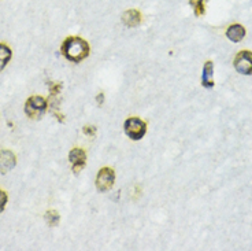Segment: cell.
I'll list each match as a JSON object with an SVG mask.
<instances>
[{"instance_id":"6da1fadb","label":"cell","mask_w":252,"mask_h":251,"mask_svg":"<svg viewBox=\"0 0 252 251\" xmlns=\"http://www.w3.org/2000/svg\"><path fill=\"white\" fill-rule=\"evenodd\" d=\"M61 52L70 62L80 63L89 57L91 47L88 41L80 36H69L61 45Z\"/></svg>"},{"instance_id":"7a4b0ae2","label":"cell","mask_w":252,"mask_h":251,"mask_svg":"<svg viewBox=\"0 0 252 251\" xmlns=\"http://www.w3.org/2000/svg\"><path fill=\"white\" fill-rule=\"evenodd\" d=\"M48 103L43 96L33 95L25 103V114L32 119H40L47 111Z\"/></svg>"},{"instance_id":"3957f363","label":"cell","mask_w":252,"mask_h":251,"mask_svg":"<svg viewBox=\"0 0 252 251\" xmlns=\"http://www.w3.org/2000/svg\"><path fill=\"white\" fill-rule=\"evenodd\" d=\"M124 131L126 136L132 140H141L147 133V124L141 118L137 117H130L125 121L124 124Z\"/></svg>"},{"instance_id":"277c9868","label":"cell","mask_w":252,"mask_h":251,"mask_svg":"<svg viewBox=\"0 0 252 251\" xmlns=\"http://www.w3.org/2000/svg\"><path fill=\"white\" fill-rule=\"evenodd\" d=\"M115 182V170L113 168L104 166L99 170L96 176V188L99 192H107L114 187Z\"/></svg>"},{"instance_id":"5b68a950","label":"cell","mask_w":252,"mask_h":251,"mask_svg":"<svg viewBox=\"0 0 252 251\" xmlns=\"http://www.w3.org/2000/svg\"><path fill=\"white\" fill-rule=\"evenodd\" d=\"M234 69L239 72L240 74L251 75L252 74V51L243 50L234 57L233 61Z\"/></svg>"},{"instance_id":"8992f818","label":"cell","mask_w":252,"mask_h":251,"mask_svg":"<svg viewBox=\"0 0 252 251\" xmlns=\"http://www.w3.org/2000/svg\"><path fill=\"white\" fill-rule=\"evenodd\" d=\"M69 161L71 168H73V172L78 175L87 165V152L82 148L76 147L69 152Z\"/></svg>"},{"instance_id":"52a82bcc","label":"cell","mask_w":252,"mask_h":251,"mask_svg":"<svg viewBox=\"0 0 252 251\" xmlns=\"http://www.w3.org/2000/svg\"><path fill=\"white\" fill-rule=\"evenodd\" d=\"M17 165V157L13 151L0 150V173L6 175L10 170H13Z\"/></svg>"},{"instance_id":"ba28073f","label":"cell","mask_w":252,"mask_h":251,"mask_svg":"<svg viewBox=\"0 0 252 251\" xmlns=\"http://www.w3.org/2000/svg\"><path fill=\"white\" fill-rule=\"evenodd\" d=\"M202 85L207 89L214 88V63L211 62V61H207V62L204 63V66H203Z\"/></svg>"},{"instance_id":"9c48e42d","label":"cell","mask_w":252,"mask_h":251,"mask_svg":"<svg viewBox=\"0 0 252 251\" xmlns=\"http://www.w3.org/2000/svg\"><path fill=\"white\" fill-rule=\"evenodd\" d=\"M246 28L241 25V24H232L226 29V37L230 41H233V43H240L243 38L246 37Z\"/></svg>"},{"instance_id":"30bf717a","label":"cell","mask_w":252,"mask_h":251,"mask_svg":"<svg viewBox=\"0 0 252 251\" xmlns=\"http://www.w3.org/2000/svg\"><path fill=\"white\" fill-rule=\"evenodd\" d=\"M141 13L137 10H127L126 13L122 14V22L125 24L127 28H136L141 24Z\"/></svg>"},{"instance_id":"8fae6325","label":"cell","mask_w":252,"mask_h":251,"mask_svg":"<svg viewBox=\"0 0 252 251\" xmlns=\"http://www.w3.org/2000/svg\"><path fill=\"white\" fill-rule=\"evenodd\" d=\"M11 55H13L11 48L7 44L0 43V72H3V70L6 69V66L10 62V59H11Z\"/></svg>"},{"instance_id":"7c38bea8","label":"cell","mask_w":252,"mask_h":251,"mask_svg":"<svg viewBox=\"0 0 252 251\" xmlns=\"http://www.w3.org/2000/svg\"><path fill=\"white\" fill-rule=\"evenodd\" d=\"M206 3L207 0H189V4L196 17H203L206 14Z\"/></svg>"},{"instance_id":"4fadbf2b","label":"cell","mask_w":252,"mask_h":251,"mask_svg":"<svg viewBox=\"0 0 252 251\" xmlns=\"http://www.w3.org/2000/svg\"><path fill=\"white\" fill-rule=\"evenodd\" d=\"M45 222L50 226H57L61 221V215L58 213L57 210H48L44 215Z\"/></svg>"},{"instance_id":"5bb4252c","label":"cell","mask_w":252,"mask_h":251,"mask_svg":"<svg viewBox=\"0 0 252 251\" xmlns=\"http://www.w3.org/2000/svg\"><path fill=\"white\" fill-rule=\"evenodd\" d=\"M7 202H8L7 192L6 191H3V189H0V213H3V212H4Z\"/></svg>"}]
</instances>
